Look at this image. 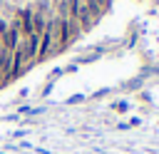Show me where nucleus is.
<instances>
[{
	"label": "nucleus",
	"instance_id": "nucleus-4",
	"mask_svg": "<svg viewBox=\"0 0 159 154\" xmlns=\"http://www.w3.org/2000/svg\"><path fill=\"white\" fill-rule=\"evenodd\" d=\"M0 7H2V0H0Z\"/></svg>",
	"mask_w": 159,
	"mask_h": 154
},
{
	"label": "nucleus",
	"instance_id": "nucleus-2",
	"mask_svg": "<svg viewBox=\"0 0 159 154\" xmlns=\"http://www.w3.org/2000/svg\"><path fill=\"white\" fill-rule=\"evenodd\" d=\"M75 20H77V25H80V30H82V32H89V30L94 27V22H97V20H94V15L89 12V7H87L84 2L80 5V10H77Z\"/></svg>",
	"mask_w": 159,
	"mask_h": 154
},
{
	"label": "nucleus",
	"instance_id": "nucleus-3",
	"mask_svg": "<svg viewBox=\"0 0 159 154\" xmlns=\"http://www.w3.org/2000/svg\"><path fill=\"white\" fill-rule=\"evenodd\" d=\"M7 27H10V22H7V20H2V17H0V35H2V32H5V30H7Z\"/></svg>",
	"mask_w": 159,
	"mask_h": 154
},
{
	"label": "nucleus",
	"instance_id": "nucleus-5",
	"mask_svg": "<svg viewBox=\"0 0 159 154\" xmlns=\"http://www.w3.org/2000/svg\"><path fill=\"white\" fill-rule=\"evenodd\" d=\"M82 2H84V0H82Z\"/></svg>",
	"mask_w": 159,
	"mask_h": 154
},
{
	"label": "nucleus",
	"instance_id": "nucleus-1",
	"mask_svg": "<svg viewBox=\"0 0 159 154\" xmlns=\"http://www.w3.org/2000/svg\"><path fill=\"white\" fill-rule=\"evenodd\" d=\"M20 30H17V25L15 22H10V27L0 35V47H5V50H10V52H15L17 50V45H20Z\"/></svg>",
	"mask_w": 159,
	"mask_h": 154
}]
</instances>
